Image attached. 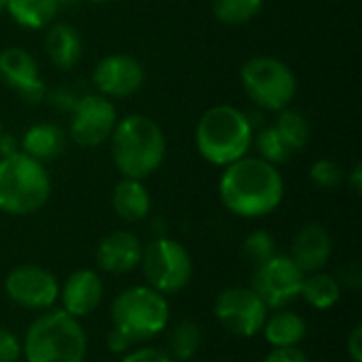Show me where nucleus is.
Segmentation results:
<instances>
[{"label": "nucleus", "mask_w": 362, "mask_h": 362, "mask_svg": "<svg viewBox=\"0 0 362 362\" xmlns=\"http://www.w3.org/2000/svg\"><path fill=\"white\" fill-rule=\"evenodd\" d=\"M142 276L146 284L161 295H176L193 278V257L185 244L172 238H155L142 250Z\"/></svg>", "instance_id": "obj_8"}, {"label": "nucleus", "mask_w": 362, "mask_h": 362, "mask_svg": "<svg viewBox=\"0 0 362 362\" xmlns=\"http://www.w3.org/2000/svg\"><path fill=\"white\" fill-rule=\"evenodd\" d=\"M151 193L142 180L121 178L112 191V210L125 223H140L151 212Z\"/></svg>", "instance_id": "obj_20"}, {"label": "nucleus", "mask_w": 362, "mask_h": 362, "mask_svg": "<svg viewBox=\"0 0 362 362\" xmlns=\"http://www.w3.org/2000/svg\"><path fill=\"white\" fill-rule=\"evenodd\" d=\"M223 206L242 218H261L278 210L284 199V178L278 165L261 157H242L229 165L218 180Z\"/></svg>", "instance_id": "obj_1"}, {"label": "nucleus", "mask_w": 362, "mask_h": 362, "mask_svg": "<svg viewBox=\"0 0 362 362\" xmlns=\"http://www.w3.org/2000/svg\"><path fill=\"white\" fill-rule=\"evenodd\" d=\"M51 195V178L45 165L21 151L0 159V212L30 216Z\"/></svg>", "instance_id": "obj_5"}, {"label": "nucleus", "mask_w": 362, "mask_h": 362, "mask_svg": "<svg viewBox=\"0 0 362 362\" xmlns=\"http://www.w3.org/2000/svg\"><path fill=\"white\" fill-rule=\"evenodd\" d=\"M269 308L250 286H229L214 299V318L218 325L242 339L257 337L267 320Z\"/></svg>", "instance_id": "obj_9"}, {"label": "nucleus", "mask_w": 362, "mask_h": 362, "mask_svg": "<svg viewBox=\"0 0 362 362\" xmlns=\"http://www.w3.org/2000/svg\"><path fill=\"white\" fill-rule=\"evenodd\" d=\"M110 320L134 344L155 339L170 327L168 297L148 284L129 286L112 299Z\"/></svg>", "instance_id": "obj_6"}, {"label": "nucleus", "mask_w": 362, "mask_h": 362, "mask_svg": "<svg viewBox=\"0 0 362 362\" xmlns=\"http://www.w3.org/2000/svg\"><path fill=\"white\" fill-rule=\"evenodd\" d=\"M341 291H344V286L339 284V280L333 274L322 269V272L305 274L299 297H303V301L310 308L325 312V310H331L339 303Z\"/></svg>", "instance_id": "obj_23"}, {"label": "nucleus", "mask_w": 362, "mask_h": 362, "mask_svg": "<svg viewBox=\"0 0 362 362\" xmlns=\"http://www.w3.org/2000/svg\"><path fill=\"white\" fill-rule=\"evenodd\" d=\"M134 346H136V344H134L127 335H123L119 329H115V327H112V329L108 331V335H106V348H108L112 354H121V356H123V354L129 352Z\"/></svg>", "instance_id": "obj_34"}, {"label": "nucleus", "mask_w": 362, "mask_h": 362, "mask_svg": "<svg viewBox=\"0 0 362 362\" xmlns=\"http://www.w3.org/2000/svg\"><path fill=\"white\" fill-rule=\"evenodd\" d=\"M242 89L250 102L265 110L280 112L288 108L297 93V76L278 57L272 55H257L250 57L240 72Z\"/></svg>", "instance_id": "obj_7"}, {"label": "nucleus", "mask_w": 362, "mask_h": 362, "mask_svg": "<svg viewBox=\"0 0 362 362\" xmlns=\"http://www.w3.org/2000/svg\"><path fill=\"white\" fill-rule=\"evenodd\" d=\"M310 178L320 189H337L348 176H346L344 168L337 161H333V159H318L310 168Z\"/></svg>", "instance_id": "obj_29"}, {"label": "nucleus", "mask_w": 362, "mask_h": 362, "mask_svg": "<svg viewBox=\"0 0 362 362\" xmlns=\"http://www.w3.org/2000/svg\"><path fill=\"white\" fill-rule=\"evenodd\" d=\"M0 78L32 104L40 102L45 95L38 62L30 51L21 47H8L0 51Z\"/></svg>", "instance_id": "obj_14"}, {"label": "nucleus", "mask_w": 362, "mask_h": 362, "mask_svg": "<svg viewBox=\"0 0 362 362\" xmlns=\"http://www.w3.org/2000/svg\"><path fill=\"white\" fill-rule=\"evenodd\" d=\"M339 280L341 286L350 288V291H361L362 288V267L358 261H350L346 263V267L339 269V274L335 276Z\"/></svg>", "instance_id": "obj_32"}, {"label": "nucleus", "mask_w": 362, "mask_h": 362, "mask_svg": "<svg viewBox=\"0 0 362 362\" xmlns=\"http://www.w3.org/2000/svg\"><path fill=\"white\" fill-rule=\"evenodd\" d=\"M263 362H310V356L299 348H272Z\"/></svg>", "instance_id": "obj_33"}, {"label": "nucleus", "mask_w": 362, "mask_h": 362, "mask_svg": "<svg viewBox=\"0 0 362 362\" xmlns=\"http://www.w3.org/2000/svg\"><path fill=\"white\" fill-rule=\"evenodd\" d=\"M346 352L352 362H362V325H356L348 339H346Z\"/></svg>", "instance_id": "obj_35"}, {"label": "nucleus", "mask_w": 362, "mask_h": 362, "mask_svg": "<svg viewBox=\"0 0 362 362\" xmlns=\"http://www.w3.org/2000/svg\"><path fill=\"white\" fill-rule=\"evenodd\" d=\"M252 136V123L240 108L218 104L202 115L195 127V146L208 163L225 168L248 155Z\"/></svg>", "instance_id": "obj_4"}, {"label": "nucleus", "mask_w": 362, "mask_h": 362, "mask_svg": "<svg viewBox=\"0 0 362 362\" xmlns=\"http://www.w3.org/2000/svg\"><path fill=\"white\" fill-rule=\"evenodd\" d=\"M142 250L144 246L136 233L119 229L100 240L95 250V263L106 274H129L140 267Z\"/></svg>", "instance_id": "obj_16"}, {"label": "nucleus", "mask_w": 362, "mask_h": 362, "mask_svg": "<svg viewBox=\"0 0 362 362\" xmlns=\"http://www.w3.org/2000/svg\"><path fill=\"white\" fill-rule=\"evenodd\" d=\"M21 361V339L0 327V362H19Z\"/></svg>", "instance_id": "obj_31"}, {"label": "nucleus", "mask_w": 362, "mask_h": 362, "mask_svg": "<svg viewBox=\"0 0 362 362\" xmlns=\"http://www.w3.org/2000/svg\"><path fill=\"white\" fill-rule=\"evenodd\" d=\"M252 144L257 146L259 151V157L274 163V165H280V163H286L293 155V151L284 144V140L280 138V134L276 132V127H265L261 129L257 136H252Z\"/></svg>", "instance_id": "obj_27"}, {"label": "nucleus", "mask_w": 362, "mask_h": 362, "mask_svg": "<svg viewBox=\"0 0 362 362\" xmlns=\"http://www.w3.org/2000/svg\"><path fill=\"white\" fill-rule=\"evenodd\" d=\"M4 293L6 297L30 312H47L59 301V282L57 278L32 263H23L13 267L4 278Z\"/></svg>", "instance_id": "obj_11"}, {"label": "nucleus", "mask_w": 362, "mask_h": 362, "mask_svg": "<svg viewBox=\"0 0 362 362\" xmlns=\"http://www.w3.org/2000/svg\"><path fill=\"white\" fill-rule=\"evenodd\" d=\"M45 51L55 68L72 70L83 55V40L78 30L70 23H51L45 38Z\"/></svg>", "instance_id": "obj_19"}, {"label": "nucleus", "mask_w": 362, "mask_h": 362, "mask_svg": "<svg viewBox=\"0 0 362 362\" xmlns=\"http://www.w3.org/2000/svg\"><path fill=\"white\" fill-rule=\"evenodd\" d=\"M6 11V0H0V15Z\"/></svg>", "instance_id": "obj_37"}, {"label": "nucleus", "mask_w": 362, "mask_h": 362, "mask_svg": "<svg viewBox=\"0 0 362 362\" xmlns=\"http://www.w3.org/2000/svg\"><path fill=\"white\" fill-rule=\"evenodd\" d=\"M276 132L280 134V138L284 140V144L295 153L308 146L310 138H312V125L305 119L303 112L293 110V108H284L280 110V117L276 121Z\"/></svg>", "instance_id": "obj_25"}, {"label": "nucleus", "mask_w": 362, "mask_h": 362, "mask_svg": "<svg viewBox=\"0 0 362 362\" xmlns=\"http://www.w3.org/2000/svg\"><path fill=\"white\" fill-rule=\"evenodd\" d=\"M117 108L104 95H83L74 108L70 119V138L85 148H93L110 140L112 129L117 125Z\"/></svg>", "instance_id": "obj_12"}, {"label": "nucleus", "mask_w": 362, "mask_h": 362, "mask_svg": "<svg viewBox=\"0 0 362 362\" xmlns=\"http://www.w3.org/2000/svg\"><path fill=\"white\" fill-rule=\"evenodd\" d=\"M115 168L123 178L144 180L165 159L168 142L161 125L148 115H127L117 121L110 136Z\"/></svg>", "instance_id": "obj_2"}, {"label": "nucleus", "mask_w": 362, "mask_h": 362, "mask_svg": "<svg viewBox=\"0 0 362 362\" xmlns=\"http://www.w3.org/2000/svg\"><path fill=\"white\" fill-rule=\"evenodd\" d=\"M333 257V238L327 227L310 223L299 229L291 246V259L303 274L322 272Z\"/></svg>", "instance_id": "obj_17"}, {"label": "nucleus", "mask_w": 362, "mask_h": 362, "mask_svg": "<svg viewBox=\"0 0 362 362\" xmlns=\"http://www.w3.org/2000/svg\"><path fill=\"white\" fill-rule=\"evenodd\" d=\"M348 182H350V187L354 189V193H361V187H362V170L361 165H356L354 170H352V176L350 178H346Z\"/></svg>", "instance_id": "obj_36"}, {"label": "nucleus", "mask_w": 362, "mask_h": 362, "mask_svg": "<svg viewBox=\"0 0 362 362\" xmlns=\"http://www.w3.org/2000/svg\"><path fill=\"white\" fill-rule=\"evenodd\" d=\"M303 280L305 274L291 259V255L278 252L267 263L255 267L250 288L265 301L269 310H282L301 295Z\"/></svg>", "instance_id": "obj_10"}, {"label": "nucleus", "mask_w": 362, "mask_h": 362, "mask_svg": "<svg viewBox=\"0 0 362 362\" xmlns=\"http://www.w3.org/2000/svg\"><path fill=\"white\" fill-rule=\"evenodd\" d=\"M263 8V0H214L212 11L221 23L242 25L252 21Z\"/></svg>", "instance_id": "obj_26"}, {"label": "nucleus", "mask_w": 362, "mask_h": 362, "mask_svg": "<svg viewBox=\"0 0 362 362\" xmlns=\"http://www.w3.org/2000/svg\"><path fill=\"white\" fill-rule=\"evenodd\" d=\"M2 134H4V132H2V121H0V138H2Z\"/></svg>", "instance_id": "obj_39"}, {"label": "nucleus", "mask_w": 362, "mask_h": 362, "mask_svg": "<svg viewBox=\"0 0 362 362\" xmlns=\"http://www.w3.org/2000/svg\"><path fill=\"white\" fill-rule=\"evenodd\" d=\"M85 2H93V4H102V2H108V0H85Z\"/></svg>", "instance_id": "obj_38"}, {"label": "nucleus", "mask_w": 362, "mask_h": 362, "mask_svg": "<svg viewBox=\"0 0 362 362\" xmlns=\"http://www.w3.org/2000/svg\"><path fill=\"white\" fill-rule=\"evenodd\" d=\"M119 362H176L168 350H161L157 346H142V348H132L129 352L123 354Z\"/></svg>", "instance_id": "obj_30"}, {"label": "nucleus", "mask_w": 362, "mask_h": 362, "mask_svg": "<svg viewBox=\"0 0 362 362\" xmlns=\"http://www.w3.org/2000/svg\"><path fill=\"white\" fill-rule=\"evenodd\" d=\"M204 344V335L197 322L193 320H178L170 329L168 337V354L178 362H187L197 356Z\"/></svg>", "instance_id": "obj_24"}, {"label": "nucleus", "mask_w": 362, "mask_h": 362, "mask_svg": "<svg viewBox=\"0 0 362 362\" xmlns=\"http://www.w3.org/2000/svg\"><path fill=\"white\" fill-rule=\"evenodd\" d=\"M244 257L248 259V263L252 267H259L263 263H267L272 257L278 255V248H276V240L272 238V233L263 231V229H257L252 231L246 240H244Z\"/></svg>", "instance_id": "obj_28"}, {"label": "nucleus", "mask_w": 362, "mask_h": 362, "mask_svg": "<svg viewBox=\"0 0 362 362\" xmlns=\"http://www.w3.org/2000/svg\"><path fill=\"white\" fill-rule=\"evenodd\" d=\"M87 356V335L78 318L64 310L40 312L21 339L25 362H83Z\"/></svg>", "instance_id": "obj_3"}, {"label": "nucleus", "mask_w": 362, "mask_h": 362, "mask_svg": "<svg viewBox=\"0 0 362 362\" xmlns=\"http://www.w3.org/2000/svg\"><path fill=\"white\" fill-rule=\"evenodd\" d=\"M261 333L272 348H295L308 337V322L301 314L282 308L267 314Z\"/></svg>", "instance_id": "obj_18"}, {"label": "nucleus", "mask_w": 362, "mask_h": 362, "mask_svg": "<svg viewBox=\"0 0 362 362\" xmlns=\"http://www.w3.org/2000/svg\"><path fill=\"white\" fill-rule=\"evenodd\" d=\"M144 68L142 64L125 53H110L102 57L93 68V85L100 95L112 98H127L142 89L144 85Z\"/></svg>", "instance_id": "obj_13"}, {"label": "nucleus", "mask_w": 362, "mask_h": 362, "mask_svg": "<svg viewBox=\"0 0 362 362\" xmlns=\"http://www.w3.org/2000/svg\"><path fill=\"white\" fill-rule=\"evenodd\" d=\"M104 299V280L93 269H76L59 286L62 310L74 318H87L93 314Z\"/></svg>", "instance_id": "obj_15"}, {"label": "nucleus", "mask_w": 362, "mask_h": 362, "mask_svg": "<svg viewBox=\"0 0 362 362\" xmlns=\"http://www.w3.org/2000/svg\"><path fill=\"white\" fill-rule=\"evenodd\" d=\"M19 151L40 163L55 159L64 153L66 148V134L53 125V123H36L32 127L25 129L21 142H19Z\"/></svg>", "instance_id": "obj_21"}, {"label": "nucleus", "mask_w": 362, "mask_h": 362, "mask_svg": "<svg viewBox=\"0 0 362 362\" xmlns=\"http://www.w3.org/2000/svg\"><path fill=\"white\" fill-rule=\"evenodd\" d=\"M59 0H6V13L25 30H42L57 17Z\"/></svg>", "instance_id": "obj_22"}]
</instances>
